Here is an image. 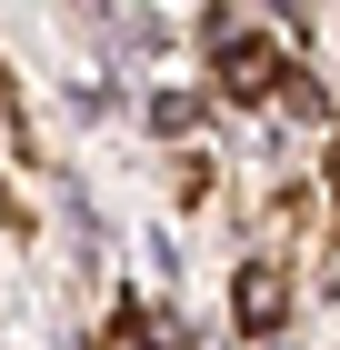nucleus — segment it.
Masks as SVG:
<instances>
[{
  "mask_svg": "<svg viewBox=\"0 0 340 350\" xmlns=\"http://www.w3.org/2000/svg\"><path fill=\"white\" fill-rule=\"evenodd\" d=\"M220 81H231L240 100H261V90H280V60L250 51V40H220Z\"/></svg>",
  "mask_w": 340,
  "mask_h": 350,
  "instance_id": "1",
  "label": "nucleus"
},
{
  "mask_svg": "<svg viewBox=\"0 0 340 350\" xmlns=\"http://www.w3.org/2000/svg\"><path fill=\"white\" fill-rule=\"evenodd\" d=\"M330 180H340V150H330Z\"/></svg>",
  "mask_w": 340,
  "mask_h": 350,
  "instance_id": "3",
  "label": "nucleus"
},
{
  "mask_svg": "<svg viewBox=\"0 0 340 350\" xmlns=\"http://www.w3.org/2000/svg\"><path fill=\"white\" fill-rule=\"evenodd\" d=\"M290 10H300V0H290Z\"/></svg>",
  "mask_w": 340,
  "mask_h": 350,
  "instance_id": "4",
  "label": "nucleus"
},
{
  "mask_svg": "<svg viewBox=\"0 0 340 350\" xmlns=\"http://www.w3.org/2000/svg\"><path fill=\"white\" fill-rule=\"evenodd\" d=\"M280 270H250V280H240V321H250V330H270V321H280Z\"/></svg>",
  "mask_w": 340,
  "mask_h": 350,
  "instance_id": "2",
  "label": "nucleus"
}]
</instances>
